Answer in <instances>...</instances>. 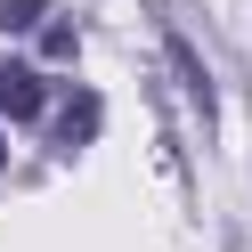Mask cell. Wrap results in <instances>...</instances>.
<instances>
[{
  "instance_id": "cell-4",
  "label": "cell",
  "mask_w": 252,
  "mask_h": 252,
  "mask_svg": "<svg viewBox=\"0 0 252 252\" xmlns=\"http://www.w3.org/2000/svg\"><path fill=\"white\" fill-rule=\"evenodd\" d=\"M49 0H0V33H33Z\"/></svg>"
},
{
  "instance_id": "cell-3",
  "label": "cell",
  "mask_w": 252,
  "mask_h": 252,
  "mask_svg": "<svg viewBox=\"0 0 252 252\" xmlns=\"http://www.w3.org/2000/svg\"><path fill=\"white\" fill-rule=\"evenodd\" d=\"M90 130H98V98H65V114H57V138H65V147H82Z\"/></svg>"
},
{
  "instance_id": "cell-1",
  "label": "cell",
  "mask_w": 252,
  "mask_h": 252,
  "mask_svg": "<svg viewBox=\"0 0 252 252\" xmlns=\"http://www.w3.org/2000/svg\"><path fill=\"white\" fill-rule=\"evenodd\" d=\"M163 57H171V73H179V90L195 98V114H220V90H212V73H203L195 41H187L179 25H163Z\"/></svg>"
},
{
  "instance_id": "cell-5",
  "label": "cell",
  "mask_w": 252,
  "mask_h": 252,
  "mask_svg": "<svg viewBox=\"0 0 252 252\" xmlns=\"http://www.w3.org/2000/svg\"><path fill=\"white\" fill-rule=\"evenodd\" d=\"M0 163H8V138H0Z\"/></svg>"
},
{
  "instance_id": "cell-2",
  "label": "cell",
  "mask_w": 252,
  "mask_h": 252,
  "mask_svg": "<svg viewBox=\"0 0 252 252\" xmlns=\"http://www.w3.org/2000/svg\"><path fill=\"white\" fill-rule=\"evenodd\" d=\"M41 106H49V82H41L33 65H0V114H8V122H33Z\"/></svg>"
}]
</instances>
